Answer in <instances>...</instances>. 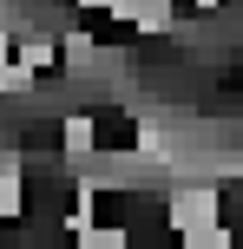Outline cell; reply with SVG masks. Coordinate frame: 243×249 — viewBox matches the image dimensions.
<instances>
[{"instance_id": "cell-4", "label": "cell", "mask_w": 243, "mask_h": 249, "mask_svg": "<svg viewBox=\"0 0 243 249\" xmlns=\"http://www.w3.org/2000/svg\"><path fill=\"white\" fill-rule=\"evenodd\" d=\"M59 144H66V171L86 164L92 151H99V118H92V112H66L59 118Z\"/></svg>"}, {"instance_id": "cell-6", "label": "cell", "mask_w": 243, "mask_h": 249, "mask_svg": "<svg viewBox=\"0 0 243 249\" xmlns=\"http://www.w3.org/2000/svg\"><path fill=\"white\" fill-rule=\"evenodd\" d=\"M66 236H73V249H131V230L118 223H73Z\"/></svg>"}, {"instance_id": "cell-2", "label": "cell", "mask_w": 243, "mask_h": 249, "mask_svg": "<svg viewBox=\"0 0 243 249\" xmlns=\"http://www.w3.org/2000/svg\"><path fill=\"white\" fill-rule=\"evenodd\" d=\"M112 20H125L131 33H145V39H158V33H178V0H112Z\"/></svg>"}, {"instance_id": "cell-3", "label": "cell", "mask_w": 243, "mask_h": 249, "mask_svg": "<svg viewBox=\"0 0 243 249\" xmlns=\"http://www.w3.org/2000/svg\"><path fill=\"white\" fill-rule=\"evenodd\" d=\"M26 216V158L13 144H0V223Z\"/></svg>"}, {"instance_id": "cell-7", "label": "cell", "mask_w": 243, "mask_h": 249, "mask_svg": "<svg viewBox=\"0 0 243 249\" xmlns=\"http://www.w3.org/2000/svg\"><path fill=\"white\" fill-rule=\"evenodd\" d=\"M178 249H230V230L224 223H204V230H184Z\"/></svg>"}, {"instance_id": "cell-8", "label": "cell", "mask_w": 243, "mask_h": 249, "mask_svg": "<svg viewBox=\"0 0 243 249\" xmlns=\"http://www.w3.org/2000/svg\"><path fill=\"white\" fill-rule=\"evenodd\" d=\"M73 7H79V13H105L112 0H73Z\"/></svg>"}, {"instance_id": "cell-5", "label": "cell", "mask_w": 243, "mask_h": 249, "mask_svg": "<svg viewBox=\"0 0 243 249\" xmlns=\"http://www.w3.org/2000/svg\"><path fill=\"white\" fill-rule=\"evenodd\" d=\"M13 66H26V72H53V66H59V39H53V33H26L20 46H13Z\"/></svg>"}, {"instance_id": "cell-1", "label": "cell", "mask_w": 243, "mask_h": 249, "mask_svg": "<svg viewBox=\"0 0 243 249\" xmlns=\"http://www.w3.org/2000/svg\"><path fill=\"white\" fill-rule=\"evenodd\" d=\"M165 223L178 236L217 223V184H165Z\"/></svg>"}]
</instances>
